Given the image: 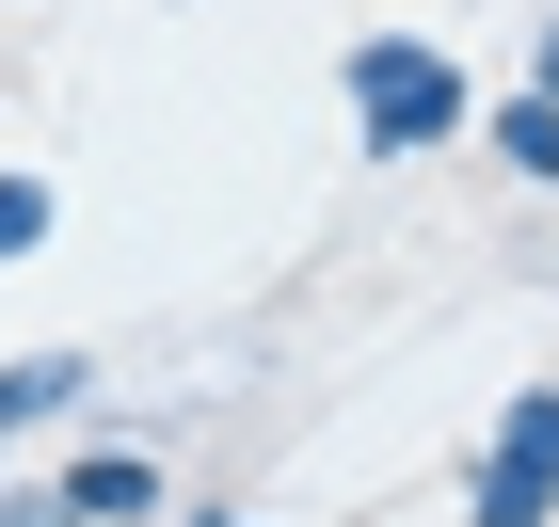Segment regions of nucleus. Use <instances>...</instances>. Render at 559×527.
Segmentation results:
<instances>
[{
    "label": "nucleus",
    "mask_w": 559,
    "mask_h": 527,
    "mask_svg": "<svg viewBox=\"0 0 559 527\" xmlns=\"http://www.w3.org/2000/svg\"><path fill=\"white\" fill-rule=\"evenodd\" d=\"M336 96H352V144H368V160H431V144H464V129H479L464 48H431V33H352Z\"/></svg>",
    "instance_id": "nucleus-1"
},
{
    "label": "nucleus",
    "mask_w": 559,
    "mask_h": 527,
    "mask_svg": "<svg viewBox=\"0 0 559 527\" xmlns=\"http://www.w3.org/2000/svg\"><path fill=\"white\" fill-rule=\"evenodd\" d=\"M464 527H559V384L496 399V447L464 464Z\"/></svg>",
    "instance_id": "nucleus-2"
},
{
    "label": "nucleus",
    "mask_w": 559,
    "mask_h": 527,
    "mask_svg": "<svg viewBox=\"0 0 559 527\" xmlns=\"http://www.w3.org/2000/svg\"><path fill=\"white\" fill-rule=\"evenodd\" d=\"M64 527H144V512H176L160 495V447H129V432H96V447H64Z\"/></svg>",
    "instance_id": "nucleus-3"
},
{
    "label": "nucleus",
    "mask_w": 559,
    "mask_h": 527,
    "mask_svg": "<svg viewBox=\"0 0 559 527\" xmlns=\"http://www.w3.org/2000/svg\"><path fill=\"white\" fill-rule=\"evenodd\" d=\"M81 399H96V351H16L0 368V432H64Z\"/></svg>",
    "instance_id": "nucleus-4"
},
{
    "label": "nucleus",
    "mask_w": 559,
    "mask_h": 527,
    "mask_svg": "<svg viewBox=\"0 0 559 527\" xmlns=\"http://www.w3.org/2000/svg\"><path fill=\"white\" fill-rule=\"evenodd\" d=\"M496 160H512V176H544V192H559V112H544V96H496Z\"/></svg>",
    "instance_id": "nucleus-5"
},
{
    "label": "nucleus",
    "mask_w": 559,
    "mask_h": 527,
    "mask_svg": "<svg viewBox=\"0 0 559 527\" xmlns=\"http://www.w3.org/2000/svg\"><path fill=\"white\" fill-rule=\"evenodd\" d=\"M48 224H64V192H48V176H16V160H0V272H16V256H48Z\"/></svg>",
    "instance_id": "nucleus-6"
},
{
    "label": "nucleus",
    "mask_w": 559,
    "mask_h": 527,
    "mask_svg": "<svg viewBox=\"0 0 559 527\" xmlns=\"http://www.w3.org/2000/svg\"><path fill=\"white\" fill-rule=\"evenodd\" d=\"M0 527H64V495H48V480H0Z\"/></svg>",
    "instance_id": "nucleus-7"
},
{
    "label": "nucleus",
    "mask_w": 559,
    "mask_h": 527,
    "mask_svg": "<svg viewBox=\"0 0 559 527\" xmlns=\"http://www.w3.org/2000/svg\"><path fill=\"white\" fill-rule=\"evenodd\" d=\"M176 527H257V512H240V495H192V512H176Z\"/></svg>",
    "instance_id": "nucleus-8"
},
{
    "label": "nucleus",
    "mask_w": 559,
    "mask_h": 527,
    "mask_svg": "<svg viewBox=\"0 0 559 527\" xmlns=\"http://www.w3.org/2000/svg\"><path fill=\"white\" fill-rule=\"evenodd\" d=\"M527 96H544V112H559V33H544V64H527Z\"/></svg>",
    "instance_id": "nucleus-9"
},
{
    "label": "nucleus",
    "mask_w": 559,
    "mask_h": 527,
    "mask_svg": "<svg viewBox=\"0 0 559 527\" xmlns=\"http://www.w3.org/2000/svg\"><path fill=\"white\" fill-rule=\"evenodd\" d=\"M0 447H16V432H0Z\"/></svg>",
    "instance_id": "nucleus-10"
}]
</instances>
